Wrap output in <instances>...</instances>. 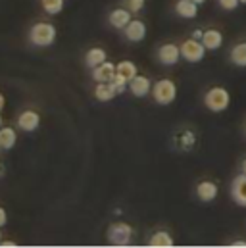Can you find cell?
I'll use <instances>...</instances> for the list:
<instances>
[{"mask_svg": "<svg viewBox=\"0 0 246 248\" xmlns=\"http://www.w3.org/2000/svg\"><path fill=\"white\" fill-rule=\"evenodd\" d=\"M123 33H125V39H127V41H131V43H140V41H144V37H146V25H144V21H140V19H131L129 25L123 29Z\"/></svg>", "mask_w": 246, "mask_h": 248, "instance_id": "obj_9", "label": "cell"}, {"mask_svg": "<svg viewBox=\"0 0 246 248\" xmlns=\"http://www.w3.org/2000/svg\"><path fill=\"white\" fill-rule=\"evenodd\" d=\"M0 241H2V231H0Z\"/></svg>", "mask_w": 246, "mask_h": 248, "instance_id": "obj_34", "label": "cell"}, {"mask_svg": "<svg viewBox=\"0 0 246 248\" xmlns=\"http://www.w3.org/2000/svg\"><path fill=\"white\" fill-rule=\"evenodd\" d=\"M202 43H204V46H206L208 50H217V48L223 45V35H221V31H217V29H208V31H204V35H202Z\"/></svg>", "mask_w": 246, "mask_h": 248, "instance_id": "obj_14", "label": "cell"}, {"mask_svg": "<svg viewBox=\"0 0 246 248\" xmlns=\"http://www.w3.org/2000/svg\"><path fill=\"white\" fill-rule=\"evenodd\" d=\"M217 192H219V188H217V185L214 181H202V183H198V186H196V196L202 202L215 200L217 198Z\"/></svg>", "mask_w": 246, "mask_h": 248, "instance_id": "obj_13", "label": "cell"}, {"mask_svg": "<svg viewBox=\"0 0 246 248\" xmlns=\"http://www.w3.org/2000/svg\"><path fill=\"white\" fill-rule=\"evenodd\" d=\"M181 58H183L181 56V46H177L173 43H166L158 50V60L164 65H175Z\"/></svg>", "mask_w": 246, "mask_h": 248, "instance_id": "obj_6", "label": "cell"}, {"mask_svg": "<svg viewBox=\"0 0 246 248\" xmlns=\"http://www.w3.org/2000/svg\"><path fill=\"white\" fill-rule=\"evenodd\" d=\"M0 148H2V142H0Z\"/></svg>", "mask_w": 246, "mask_h": 248, "instance_id": "obj_36", "label": "cell"}, {"mask_svg": "<svg viewBox=\"0 0 246 248\" xmlns=\"http://www.w3.org/2000/svg\"><path fill=\"white\" fill-rule=\"evenodd\" d=\"M206 46H204V43L202 41H198V39H186L183 45H181V56H183L186 62L190 63H196V62H202L204 60V56H206Z\"/></svg>", "mask_w": 246, "mask_h": 248, "instance_id": "obj_5", "label": "cell"}, {"mask_svg": "<svg viewBox=\"0 0 246 248\" xmlns=\"http://www.w3.org/2000/svg\"><path fill=\"white\" fill-rule=\"evenodd\" d=\"M175 12L184 19H194L198 16V4L192 0H179L175 4Z\"/></svg>", "mask_w": 246, "mask_h": 248, "instance_id": "obj_15", "label": "cell"}, {"mask_svg": "<svg viewBox=\"0 0 246 248\" xmlns=\"http://www.w3.org/2000/svg\"><path fill=\"white\" fill-rule=\"evenodd\" d=\"M110 83L114 85V89L118 91V94H122L123 91H125V89L129 87V81H127L125 77H122V75H118V73H116V77H114V79H112Z\"/></svg>", "mask_w": 246, "mask_h": 248, "instance_id": "obj_23", "label": "cell"}, {"mask_svg": "<svg viewBox=\"0 0 246 248\" xmlns=\"http://www.w3.org/2000/svg\"><path fill=\"white\" fill-rule=\"evenodd\" d=\"M202 35H204V31H200V29H196L192 37H194V39H198V41H202Z\"/></svg>", "mask_w": 246, "mask_h": 248, "instance_id": "obj_29", "label": "cell"}, {"mask_svg": "<svg viewBox=\"0 0 246 248\" xmlns=\"http://www.w3.org/2000/svg\"><path fill=\"white\" fill-rule=\"evenodd\" d=\"M148 247L152 248H171L173 247V237L168 233V231H158L150 237L148 241Z\"/></svg>", "mask_w": 246, "mask_h": 248, "instance_id": "obj_17", "label": "cell"}, {"mask_svg": "<svg viewBox=\"0 0 246 248\" xmlns=\"http://www.w3.org/2000/svg\"><path fill=\"white\" fill-rule=\"evenodd\" d=\"M114 77H116V65L108 60L96 65V67H92V79L96 83H110Z\"/></svg>", "mask_w": 246, "mask_h": 248, "instance_id": "obj_10", "label": "cell"}, {"mask_svg": "<svg viewBox=\"0 0 246 248\" xmlns=\"http://www.w3.org/2000/svg\"><path fill=\"white\" fill-rule=\"evenodd\" d=\"M129 91L133 93V96L144 98V96H148L152 93V81L148 77H144V75H137V77H133L129 81Z\"/></svg>", "mask_w": 246, "mask_h": 248, "instance_id": "obj_7", "label": "cell"}, {"mask_svg": "<svg viewBox=\"0 0 246 248\" xmlns=\"http://www.w3.org/2000/svg\"><path fill=\"white\" fill-rule=\"evenodd\" d=\"M108 60V54H106V50L104 48H91L89 52H87V56H85V63L92 69V67H96V65H100V63H104Z\"/></svg>", "mask_w": 246, "mask_h": 248, "instance_id": "obj_18", "label": "cell"}, {"mask_svg": "<svg viewBox=\"0 0 246 248\" xmlns=\"http://www.w3.org/2000/svg\"><path fill=\"white\" fill-rule=\"evenodd\" d=\"M94 96L100 100V102H110L118 96V91L114 89L112 83H96V89H94Z\"/></svg>", "mask_w": 246, "mask_h": 248, "instance_id": "obj_16", "label": "cell"}, {"mask_svg": "<svg viewBox=\"0 0 246 248\" xmlns=\"http://www.w3.org/2000/svg\"><path fill=\"white\" fill-rule=\"evenodd\" d=\"M131 10H125V8H116V10H112L110 12V16H108V21H110V25L112 27H116V29H125L127 25H129V21L133 19L131 17Z\"/></svg>", "mask_w": 246, "mask_h": 248, "instance_id": "obj_12", "label": "cell"}, {"mask_svg": "<svg viewBox=\"0 0 246 248\" xmlns=\"http://www.w3.org/2000/svg\"><path fill=\"white\" fill-rule=\"evenodd\" d=\"M43 4V10L50 16H56L63 10V0H41Z\"/></svg>", "mask_w": 246, "mask_h": 248, "instance_id": "obj_22", "label": "cell"}, {"mask_svg": "<svg viewBox=\"0 0 246 248\" xmlns=\"http://www.w3.org/2000/svg\"><path fill=\"white\" fill-rule=\"evenodd\" d=\"M241 4H246V0H241Z\"/></svg>", "mask_w": 246, "mask_h": 248, "instance_id": "obj_33", "label": "cell"}, {"mask_svg": "<svg viewBox=\"0 0 246 248\" xmlns=\"http://www.w3.org/2000/svg\"><path fill=\"white\" fill-rule=\"evenodd\" d=\"M15 131L12 127H2L0 129V142H2V148L4 150H12L15 146Z\"/></svg>", "mask_w": 246, "mask_h": 248, "instance_id": "obj_21", "label": "cell"}, {"mask_svg": "<svg viewBox=\"0 0 246 248\" xmlns=\"http://www.w3.org/2000/svg\"><path fill=\"white\" fill-rule=\"evenodd\" d=\"M116 73H118V75H122V77H125L127 81H131L133 77H137V75H138V69H137V65H135L133 62L123 60V62H120L118 65H116Z\"/></svg>", "mask_w": 246, "mask_h": 248, "instance_id": "obj_20", "label": "cell"}, {"mask_svg": "<svg viewBox=\"0 0 246 248\" xmlns=\"http://www.w3.org/2000/svg\"><path fill=\"white\" fill-rule=\"evenodd\" d=\"M204 104H206L208 110H212L215 114L225 112L229 108V104H231V94L223 87H212L204 96Z\"/></svg>", "mask_w": 246, "mask_h": 248, "instance_id": "obj_1", "label": "cell"}, {"mask_svg": "<svg viewBox=\"0 0 246 248\" xmlns=\"http://www.w3.org/2000/svg\"><path fill=\"white\" fill-rule=\"evenodd\" d=\"M231 62L235 63L237 67H246V43H239L233 46L231 54H229Z\"/></svg>", "mask_w": 246, "mask_h": 248, "instance_id": "obj_19", "label": "cell"}, {"mask_svg": "<svg viewBox=\"0 0 246 248\" xmlns=\"http://www.w3.org/2000/svg\"><path fill=\"white\" fill-rule=\"evenodd\" d=\"M41 125V116L35 112V110H25L17 116V127L25 133H33L37 131Z\"/></svg>", "mask_w": 246, "mask_h": 248, "instance_id": "obj_8", "label": "cell"}, {"mask_svg": "<svg viewBox=\"0 0 246 248\" xmlns=\"http://www.w3.org/2000/svg\"><path fill=\"white\" fill-rule=\"evenodd\" d=\"M6 221H8V214H6V210H4V208H0V227H4V225H6Z\"/></svg>", "mask_w": 246, "mask_h": 248, "instance_id": "obj_26", "label": "cell"}, {"mask_svg": "<svg viewBox=\"0 0 246 248\" xmlns=\"http://www.w3.org/2000/svg\"><path fill=\"white\" fill-rule=\"evenodd\" d=\"M0 247H4V248H12V247H17L14 241H0Z\"/></svg>", "mask_w": 246, "mask_h": 248, "instance_id": "obj_28", "label": "cell"}, {"mask_svg": "<svg viewBox=\"0 0 246 248\" xmlns=\"http://www.w3.org/2000/svg\"><path fill=\"white\" fill-rule=\"evenodd\" d=\"M4 106H6V98H4V94L0 93V112L4 110Z\"/></svg>", "mask_w": 246, "mask_h": 248, "instance_id": "obj_30", "label": "cell"}, {"mask_svg": "<svg viewBox=\"0 0 246 248\" xmlns=\"http://www.w3.org/2000/svg\"><path fill=\"white\" fill-rule=\"evenodd\" d=\"M0 124H2V118H0ZM0 129H2V127H0Z\"/></svg>", "mask_w": 246, "mask_h": 248, "instance_id": "obj_35", "label": "cell"}, {"mask_svg": "<svg viewBox=\"0 0 246 248\" xmlns=\"http://www.w3.org/2000/svg\"><path fill=\"white\" fill-rule=\"evenodd\" d=\"M231 196L233 200L246 208V173H241L233 179V185H231Z\"/></svg>", "mask_w": 246, "mask_h": 248, "instance_id": "obj_11", "label": "cell"}, {"mask_svg": "<svg viewBox=\"0 0 246 248\" xmlns=\"http://www.w3.org/2000/svg\"><path fill=\"white\" fill-rule=\"evenodd\" d=\"M29 39L35 46H50L56 41V27L46 21H39L31 27Z\"/></svg>", "mask_w": 246, "mask_h": 248, "instance_id": "obj_2", "label": "cell"}, {"mask_svg": "<svg viewBox=\"0 0 246 248\" xmlns=\"http://www.w3.org/2000/svg\"><path fill=\"white\" fill-rule=\"evenodd\" d=\"M133 239V227L129 223L123 221H116L108 227V241L114 247H127Z\"/></svg>", "mask_w": 246, "mask_h": 248, "instance_id": "obj_4", "label": "cell"}, {"mask_svg": "<svg viewBox=\"0 0 246 248\" xmlns=\"http://www.w3.org/2000/svg\"><path fill=\"white\" fill-rule=\"evenodd\" d=\"M152 96L158 104L162 106H168L175 100L177 96V85L171 81V79H160L152 85Z\"/></svg>", "mask_w": 246, "mask_h": 248, "instance_id": "obj_3", "label": "cell"}, {"mask_svg": "<svg viewBox=\"0 0 246 248\" xmlns=\"http://www.w3.org/2000/svg\"><path fill=\"white\" fill-rule=\"evenodd\" d=\"M192 2H196V4H198V6H200V4H204V2H206V0H192Z\"/></svg>", "mask_w": 246, "mask_h": 248, "instance_id": "obj_32", "label": "cell"}, {"mask_svg": "<svg viewBox=\"0 0 246 248\" xmlns=\"http://www.w3.org/2000/svg\"><path fill=\"white\" fill-rule=\"evenodd\" d=\"M127 6H129V10L133 14H137V12H140L144 8V0H127Z\"/></svg>", "mask_w": 246, "mask_h": 248, "instance_id": "obj_25", "label": "cell"}, {"mask_svg": "<svg viewBox=\"0 0 246 248\" xmlns=\"http://www.w3.org/2000/svg\"><path fill=\"white\" fill-rule=\"evenodd\" d=\"M229 247H235V248H246V241H233Z\"/></svg>", "mask_w": 246, "mask_h": 248, "instance_id": "obj_27", "label": "cell"}, {"mask_svg": "<svg viewBox=\"0 0 246 248\" xmlns=\"http://www.w3.org/2000/svg\"><path fill=\"white\" fill-rule=\"evenodd\" d=\"M217 2H219V6H221L223 10H227V12L237 10V6L241 4V0H217Z\"/></svg>", "mask_w": 246, "mask_h": 248, "instance_id": "obj_24", "label": "cell"}, {"mask_svg": "<svg viewBox=\"0 0 246 248\" xmlns=\"http://www.w3.org/2000/svg\"><path fill=\"white\" fill-rule=\"evenodd\" d=\"M241 171H243V173H246V158L243 160V164H241Z\"/></svg>", "mask_w": 246, "mask_h": 248, "instance_id": "obj_31", "label": "cell"}]
</instances>
